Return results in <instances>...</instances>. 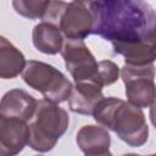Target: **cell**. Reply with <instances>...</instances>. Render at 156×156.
<instances>
[{"instance_id": "1", "label": "cell", "mask_w": 156, "mask_h": 156, "mask_svg": "<svg viewBox=\"0 0 156 156\" xmlns=\"http://www.w3.org/2000/svg\"><path fill=\"white\" fill-rule=\"evenodd\" d=\"M96 2L98 18L93 34L111 43L149 41L156 28V12L144 0H96Z\"/></svg>"}, {"instance_id": "2", "label": "cell", "mask_w": 156, "mask_h": 156, "mask_svg": "<svg viewBox=\"0 0 156 156\" xmlns=\"http://www.w3.org/2000/svg\"><path fill=\"white\" fill-rule=\"evenodd\" d=\"M95 122L112 130L130 147L143 146L149 138V127L141 107L118 98H104L96 106Z\"/></svg>"}, {"instance_id": "3", "label": "cell", "mask_w": 156, "mask_h": 156, "mask_svg": "<svg viewBox=\"0 0 156 156\" xmlns=\"http://www.w3.org/2000/svg\"><path fill=\"white\" fill-rule=\"evenodd\" d=\"M68 124L69 117L65 108L46 99L39 100L35 113L29 121L28 146L38 152L52 150L66 133Z\"/></svg>"}, {"instance_id": "4", "label": "cell", "mask_w": 156, "mask_h": 156, "mask_svg": "<svg viewBox=\"0 0 156 156\" xmlns=\"http://www.w3.org/2000/svg\"><path fill=\"white\" fill-rule=\"evenodd\" d=\"M22 79L27 85L39 91L44 99L61 104L68 100L72 91V82L56 67L37 61L29 60L22 72Z\"/></svg>"}, {"instance_id": "5", "label": "cell", "mask_w": 156, "mask_h": 156, "mask_svg": "<svg viewBox=\"0 0 156 156\" xmlns=\"http://www.w3.org/2000/svg\"><path fill=\"white\" fill-rule=\"evenodd\" d=\"M156 68L154 63L134 66L124 63L121 68V78L124 83L127 100L138 107H150L156 100L155 84Z\"/></svg>"}, {"instance_id": "6", "label": "cell", "mask_w": 156, "mask_h": 156, "mask_svg": "<svg viewBox=\"0 0 156 156\" xmlns=\"http://www.w3.org/2000/svg\"><path fill=\"white\" fill-rule=\"evenodd\" d=\"M98 18L96 0H72L60 18L58 27L66 39L84 40L94 33Z\"/></svg>"}, {"instance_id": "7", "label": "cell", "mask_w": 156, "mask_h": 156, "mask_svg": "<svg viewBox=\"0 0 156 156\" xmlns=\"http://www.w3.org/2000/svg\"><path fill=\"white\" fill-rule=\"evenodd\" d=\"M61 55L74 83L94 79L98 69V61L85 45L84 40L65 38Z\"/></svg>"}, {"instance_id": "8", "label": "cell", "mask_w": 156, "mask_h": 156, "mask_svg": "<svg viewBox=\"0 0 156 156\" xmlns=\"http://www.w3.org/2000/svg\"><path fill=\"white\" fill-rule=\"evenodd\" d=\"M29 140L27 121L0 116V155L15 156L20 154Z\"/></svg>"}, {"instance_id": "9", "label": "cell", "mask_w": 156, "mask_h": 156, "mask_svg": "<svg viewBox=\"0 0 156 156\" xmlns=\"http://www.w3.org/2000/svg\"><path fill=\"white\" fill-rule=\"evenodd\" d=\"M102 87L93 80L76 82L68 98V107L78 115L93 116L98 104L104 99Z\"/></svg>"}, {"instance_id": "10", "label": "cell", "mask_w": 156, "mask_h": 156, "mask_svg": "<svg viewBox=\"0 0 156 156\" xmlns=\"http://www.w3.org/2000/svg\"><path fill=\"white\" fill-rule=\"evenodd\" d=\"M38 100L23 89H12L4 94L0 102V116L30 121L35 113Z\"/></svg>"}, {"instance_id": "11", "label": "cell", "mask_w": 156, "mask_h": 156, "mask_svg": "<svg viewBox=\"0 0 156 156\" xmlns=\"http://www.w3.org/2000/svg\"><path fill=\"white\" fill-rule=\"evenodd\" d=\"M76 143L84 155H111V136L107 128L95 124L83 126L76 135Z\"/></svg>"}, {"instance_id": "12", "label": "cell", "mask_w": 156, "mask_h": 156, "mask_svg": "<svg viewBox=\"0 0 156 156\" xmlns=\"http://www.w3.org/2000/svg\"><path fill=\"white\" fill-rule=\"evenodd\" d=\"M32 41L38 51L46 55H56L61 52L65 35L58 26L41 21L32 30Z\"/></svg>"}, {"instance_id": "13", "label": "cell", "mask_w": 156, "mask_h": 156, "mask_svg": "<svg viewBox=\"0 0 156 156\" xmlns=\"http://www.w3.org/2000/svg\"><path fill=\"white\" fill-rule=\"evenodd\" d=\"M113 51L124 57V63L144 66L156 60V46L145 41L112 43Z\"/></svg>"}, {"instance_id": "14", "label": "cell", "mask_w": 156, "mask_h": 156, "mask_svg": "<svg viewBox=\"0 0 156 156\" xmlns=\"http://www.w3.org/2000/svg\"><path fill=\"white\" fill-rule=\"evenodd\" d=\"M26 58L21 50H18L5 37L0 38V77L2 79H13L22 74L26 67Z\"/></svg>"}, {"instance_id": "15", "label": "cell", "mask_w": 156, "mask_h": 156, "mask_svg": "<svg viewBox=\"0 0 156 156\" xmlns=\"http://www.w3.org/2000/svg\"><path fill=\"white\" fill-rule=\"evenodd\" d=\"M51 0H12V7L20 16L28 20H43Z\"/></svg>"}, {"instance_id": "16", "label": "cell", "mask_w": 156, "mask_h": 156, "mask_svg": "<svg viewBox=\"0 0 156 156\" xmlns=\"http://www.w3.org/2000/svg\"><path fill=\"white\" fill-rule=\"evenodd\" d=\"M121 74V68L111 60H102L98 62V69L94 76L93 82L98 83L100 87H107L113 84Z\"/></svg>"}, {"instance_id": "17", "label": "cell", "mask_w": 156, "mask_h": 156, "mask_svg": "<svg viewBox=\"0 0 156 156\" xmlns=\"http://www.w3.org/2000/svg\"><path fill=\"white\" fill-rule=\"evenodd\" d=\"M67 6V2L63 1V0H51L44 17H43V21H46V22H51L56 26H58V22H60V18L65 11Z\"/></svg>"}, {"instance_id": "18", "label": "cell", "mask_w": 156, "mask_h": 156, "mask_svg": "<svg viewBox=\"0 0 156 156\" xmlns=\"http://www.w3.org/2000/svg\"><path fill=\"white\" fill-rule=\"evenodd\" d=\"M149 117H150V121H151L152 126H154V127H155V129H156V100H155V102L150 106Z\"/></svg>"}]
</instances>
